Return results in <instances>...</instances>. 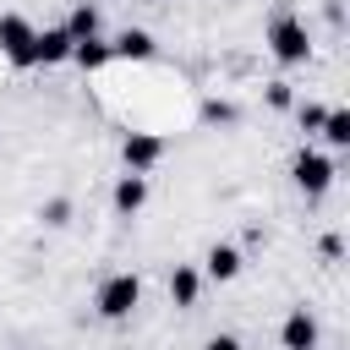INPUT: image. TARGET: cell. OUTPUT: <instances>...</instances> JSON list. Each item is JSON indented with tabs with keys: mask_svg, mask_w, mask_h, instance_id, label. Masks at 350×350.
Listing matches in <instances>:
<instances>
[{
	"mask_svg": "<svg viewBox=\"0 0 350 350\" xmlns=\"http://www.w3.org/2000/svg\"><path fill=\"white\" fill-rule=\"evenodd\" d=\"M60 27L71 33V44H88V38H98L104 16H98V5H93V0H77V5H71V16H66Z\"/></svg>",
	"mask_w": 350,
	"mask_h": 350,
	"instance_id": "obj_10",
	"label": "cell"
},
{
	"mask_svg": "<svg viewBox=\"0 0 350 350\" xmlns=\"http://www.w3.org/2000/svg\"><path fill=\"white\" fill-rule=\"evenodd\" d=\"M317 131H323V142H328V148H350V109H328Z\"/></svg>",
	"mask_w": 350,
	"mask_h": 350,
	"instance_id": "obj_13",
	"label": "cell"
},
{
	"mask_svg": "<svg viewBox=\"0 0 350 350\" xmlns=\"http://www.w3.org/2000/svg\"><path fill=\"white\" fill-rule=\"evenodd\" d=\"M246 262H241V252L230 246V241H219V246H208V257H202V273L213 279V284H230L235 273H241Z\"/></svg>",
	"mask_w": 350,
	"mask_h": 350,
	"instance_id": "obj_9",
	"label": "cell"
},
{
	"mask_svg": "<svg viewBox=\"0 0 350 350\" xmlns=\"http://www.w3.org/2000/svg\"><path fill=\"white\" fill-rule=\"evenodd\" d=\"M120 159H126L131 175H148V170L164 159V137H153V131H131V137L120 142Z\"/></svg>",
	"mask_w": 350,
	"mask_h": 350,
	"instance_id": "obj_6",
	"label": "cell"
},
{
	"mask_svg": "<svg viewBox=\"0 0 350 350\" xmlns=\"http://www.w3.org/2000/svg\"><path fill=\"white\" fill-rule=\"evenodd\" d=\"M71 60H77L82 71H98V66L109 60V44H104V38H88V44H71Z\"/></svg>",
	"mask_w": 350,
	"mask_h": 350,
	"instance_id": "obj_14",
	"label": "cell"
},
{
	"mask_svg": "<svg viewBox=\"0 0 350 350\" xmlns=\"http://www.w3.org/2000/svg\"><path fill=\"white\" fill-rule=\"evenodd\" d=\"M323 115H328L323 104H295V120H301L306 131H317V126H323Z\"/></svg>",
	"mask_w": 350,
	"mask_h": 350,
	"instance_id": "obj_16",
	"label": "cell"
},
{
	"mask_svg": "<svg viewBox=\"0 0 350 350\" xmlns=\"http://www.w3.org/2000/svg\"><path fill=\"white\" fill-rule=\"evenodd\" d=\"M202 115H208V120H235V109H230V104H208Z\"/></svg>",
	"mask_w": 350,
	"mask_h": 350,
	"instance_id": "obj_19",
	"label": "cell"
},
{
	"mask_svg": "<svg viewBox=\"0 0 350 350\" xmlns=\"http://www.w3.org/2000/svg\"><path fill=\"white\" fill-rule=\"evenodd\" d=\"M33 33H38V27H33L22 11H0V55H5L11 66H22V71L33 66Z\"/></svg>",
	"mask_w": 350,
	"mask_h": 350,
	"instance_id": "obj_4",
	"label": "cell"
},
{
	"mask_svg": "<svg viewBox=\"0 0 350 350\" xmlns=\"http://www.w3.org/2000/svg\"><path fill=\"white\" fill-rule=\"evenodd\" d=\"M148 5H164V0H148Z\"/></svg>",
	"mask_w": 350,
	"mask_h": 350,
	"instance_id": "obj_20",
	"label": "cell"
},
{
	"mask_svg": "<svg viewBox=\"0 0 350 350\" xmlns=\"http://www.w3.org/2000/svg\"><path fill=\"white\" fill-rule=\"evenodd\" d=\"M202 350H246V345H241V339H235V334H213V339H208V345H202Z\"/></svg>",
	"mask_w": 350,
	"mask_h": 350,
	"instance_id": "obj_17",
	"label": "cell"
},
{
	"mask_svg": "<svg viewBox=\"0 0 350 350\" xmlns=\"http://www.w3.org/2000/svg\"><path fill=\"white\" fill-rule=\"evenodd\" d=\"M109 208H115L120 219H137V213L148 208V175H131V170H126V175L115 180V191H109Z\"/></svg>",
	"mask_w": 350,
	"mask_h": 350,
	"instance_id": "obj_7",
	"label": "cell"
},
{
	"mask_svg": "<svg viewBox=\"0 0 350 350\" xmlns=\"http://www.w3.org/2000/svg\"><path fill=\"white\" fill-rule=\"evenodd\" d=\"M71 60V33L66 27H38L33 33V66H60Z\"/></svg>",
	"mask_w": 350,
	"mask_h": 350,
	"instance_id": "obj_8",
	"label": "cell"
},
{
	"mask_svg": "<svg viewBox=\"0 0 350 350\" xmlns=\"http://www.w3.org/2000/svg\"><path fill=\"white\" fill-rule=\"evenodd\" d=\"M197 295H202V273H197L191 262H180V268L170 273V301H175V306H197Z\"/></svg>",
	"mask_w": 350,
	"mask_h": 350,
	"instance_id": "obj_12",
	"label": "cell"
},
{
	"mask_svg": "<svg viewBox=\"0 0 350 350\" xmlns=\"http://www.w3.org/2000/svg\"><path fill=\"white\" fill-rule=\"evenodd\" d=\"M38 219H44V224H55V230H60V224H71V202H66V197H49Z\"/></svg>",
	"mask_w": 350,
	"mask_h": 350,
	"instance_id": "obj_15",
	"label": "cell"
},
{
	"mask_svg": "<svg viewBox=\"0 0 350 350\" xmlns=\"http://www.w3.org/2000/svg\"><path fill=\"white\" fill-rule=\"evenodd\" d=\"M334 175H339V170H334V159H328V153H317V148H301V153L290 159V180H295V191H301V197H312V202L334 186Z\"/></svg>",
	"mask_w": 350,
	"mask_h": 350,
	"instance_id": "obj_3",
	"label": "cell"
},
{
	"mask_svg": "<svg viewBox=\"0 0 350 350\" xmlns=\"http://www.w3.org/2000/svg\"><path fill=\"white\" fill-rule=\"evenodd\" d=\"M317 339H323L317 317H312L306 306H290L284 323H279V345H284V350H317Z\"/></svg>",
	"mask_w": 350,
	"mask_h": 350,
	"instance_id": "obj_5",
	"label": "cell"
},
{
	"mask_svg": "<svg viewBox=\"0 0 350 350\" xmlns=\"http://www.w3.org/2000/svg\"><path fill=\"white\" fill-rule=\"evenodd\" d=\"M268 98H273L279 109H290V88H284V82H273V88H268Z\"/></svg>",
	"mask_w": 350,
	"mask_h": 350,
	"instance_id": "obj_18",
	"label": "cell"
},
{
	"mask_svg": "<svg viewBox=\"0 0 350 350\" xmlns=\"http://www.w3.org/2000/svg\"><path fill=\"white\" fill-rule=\"evenodd\" d=\"M153 33L148 27H120L115 33V44H109V55H120V60H153Z\"/></svg>",
	"mask_w": 350,
	"mask_h": 350,
	"instance_id": "obj_11",
	"label": "cell"
},
{
	"mask_svg": "<svg viewBox=\"0 0 350 350\" xmlns=\"http://www.w3.org/2000/svg\"><path fill=\"white\" fill-rule=\"evenodd\" d=\"M137 306H142V279H137L131 268L98 279V290H93V312H98L104 323H126Z\"/></svg>",
	"mask_w": 350,
	"mask_h": 350,
	"instance_id": "obj_1",
	"label": "cell"
},
{
	"mask_svg": "<svg viewBox=\"0 0 350 350\" xmlns=\"http://www.w3.org/2000/svg\"><path fill=\"white\" fill-rule=\"evenodd\" d=\"M262 44H268V55H273L279 66H306V60H312V33H306V22L290 16V11L268 22V38H262Z\"/></svg>",
	"mask_w": 350,
	"mask_h": 350,
	"instance_id": "obj_2",
	"label": "cell"
}]
</instances>
